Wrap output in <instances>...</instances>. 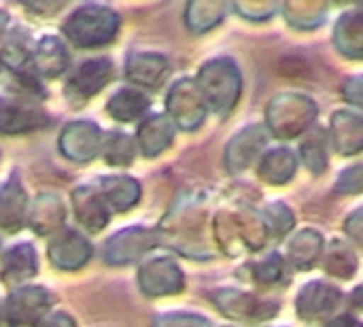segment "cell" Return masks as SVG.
I'll list each match as a JSON object with an SVG mask.
<instances>
[{
    "label": "cell",
    "mask_w": 363,
    "mask_h": 327,
    "mask_svg": "<svg viewBox=\"0 0 363 327\" xmlns=\"http://www.w3.org/2000/svg\"><path fill=\"white\" fill-rule=\"evenodd\" d=\"M49 255H51L53 266L64 268V270H74V268H81L89 260L91 247L81 234L68 230L55 236V240L49 245Z\"/></svg>",
    "instance_id": "obj_7"
},
{
    "label": "cell",
    "mask_w": 363,
    "mask_h": 327,
    "mask_svg": "<svg viewBox=\"0 0 363 327\" xmlns=\"http://www.w3.org/2000/svg\"><path fill=\"white\" fill-rule=\"evenodd\" d=\"M6 21H9V15L0 11V36H2V32H4V28H6Z\"/></svg>",
    "instance_id": "obj_22"
},
{
    "label": "cell",
    "mask_w": 363,
    "mask_h": 327,
    "mask_svg": "<svg viewBox=\"0 0 363 327\" xmlns=\"http://www.w3.org/2000/svg\"><path fill=\"white\" fill-rule=\"evenodd\" d=\"M40 327H77V326H74V321H72L68 315H64V313H55V315H51L47 321H43Z\"/></svg>",
    "instance_id": "obj_18"
},
{
    "label": "cell",
    "mask_w": 363,
    "mask_h": 327,
    "mask_svg": "<svg viewBox=\"0 0 363 327\" xmlns=\"http://www.w3.org/2000/svg\"><path fill=\"white\" fill-rule=\"evenodd\" d=\"M66 66H68V53L60 38L45 36L43 40H38L36 51H34V70L38 74L53 79V77L62 74L66 70Z\"/></svg>",
    "instance_id": "obj_12"
},
{
    "label": "cell",
    "mask_w": 363,
    "mask_h": 327,
    "mask_svg": "<svg viewBox=\"0 0 363 327\" xmlns=\"http://www.w3.org/2000/svg\"><path fill=\"white\" fill-rule=\"evenodd\" d=\"M26 219V192L21 189L17 177L0 185V228L15 232Z\"/></svg>",
    "instance_id": "obj_11"
},
{
    "label": "cell",
    "mask_w": 363,
    "mask_h": 327,
    "mask_svg": "<svg viewBox=\"0 0 363 327\" xmlns=\"http://www.w3.org/2000/svg\"><path fill=\"white\" fill-rule=\"evenodd\" d=\"M223 66L225 68L217 70V66L213 62V64H206L204 70H202V81H204L202 87H204V92H206V96H208L215 111H225V109H230L234 104V98L230 94H225L223 85L225 83L230 85V77H234L238 72H236L232 62H225Z\"/></svg>",
    "instance_id": "obj_13"
},
{
    "label": "cell",
    "mask_w": 363,
    "mask_h": 327,
    "mask_svg": "<svg viewBox=\"0 0 363 327\" xmlns=\"http://www.w3.org/2000/svg\"><path fill=\"white\" fill-rule=\"evenodd\" d=\"M119 17L113 9L102 4H85L77 9L64 23L66 36L77 47H100L115 38Z\"/></svg>",
    "instance_id": "obj_1"
},
{
    "label": "cell",
    "mask_w": 363,
    "mask_h": 327,
    "mask_svg": "<svg viewBox=\"0 0 363 327\" xmlns=\"http://www.w3.org/2000/svg\"><path fill=\"white\" fill-rule=\"evenodd\" d=\"M113 77V64L106 57H96V60H87L83 62L74 74L68 81V94L72 96V100H85L94 94H98Z\"/></svg>",
    "instance_id": "obj_4"
},
{
    "label": "cell",
    "mask_w": 363,
    "mask_h": 327,
    "mask_svg": "<svg viewBox=\"0 0 363 327\" xmlns=\"http://www.w3.org/2000/svg\"><path fill=\"white\" fill-rule=\"evenodd\" d=\"M104 157L113 166H125V164H130L132 157H134V145H132V140L125 134H121V132L108 134L106 145H104Z\"/></svg>",
    "instance_id": "obj_15"
},
{
    "label": "cell",
    "mask_w": 363,
    "mask_h": 327,
    "mask_svg": "<svg viewBox=\"0 0 363 327\" xmlns=\"http://www.w3.org/2000/svg\"><path fill=\"white\" fill-rule=\"evenodd\" d=\"M359 215H362V211H355V213H353V217L349 219V221H351L349 232L353 234V238H355V240H362V234H359Z\"/></svg>",
    "instance_id": "obj_21"
},
{
    "label": "cell",
    "mask_w": 363,
    "mask_h": 327,
    "mask_svg": "<svg viewBox=\"0 0 363 327\" xmlns=\"http://www.w3.org/2000/svg\"><path fill=\"white\" fill-rule=\"evenodd\" d=\"M359 81H362V79H359V77H355V79H351V81L347 83V89L351 87V92H349V94H345V96H347L353 104H362V96H359Z\"/></svg>",
    "instance_id": "obj_19"
},
{
    "label": "cell",
    "mask_w": 363,
    "mask_h": 327,
    "mask_svg": "<svg viewBox=\"0 0 363 327\" xmlns=\"http://www.w3.org/2000/svg\"><path fill=\"white\" fill-rule=\"evenodd\" d=\"M98 185V198L111 211H128L140 198V187L130 177H104Z\"/></svg>",
    "instance_id": "obj_8"
},
{
    "label": "cell",
    "mask_w": 363,
    "mask_h": 327,
    "mask_svg": "<svg viewBox=\"0 0 363 327\" xmlns=\"http://www.w3.org/2000/svg\"><path fill=\"white\" fill-rule=\"evenodd\" d=\"M70 140H72V145L62 147L64 155H68L70 160H77V162H87V160L96 157V153L102 145V134L96 123L77 121L64 130L62 143H70Z\"/></svg>",
    "instance_id": "obj_6"
},
{
    "label": "cell",
    "mask_w": 363,
    "mask_h": 327,
    "mask_svg": "<svg viewBox=\"0 0 363 327\" xmlns=\"http://www.w3.org/2000/svg\"><path fill=\"white\" fill-rule=\"evenodd\" d=\"M47 119L43 111L23 104L15 98H0V132L2 134H21L45 126Z\"/></svg>",
    "instance_id": "obj_5"
},
{
    "label": "cell",
    "mask_w": 363,
    "mask_h": 327,
    "mask_svg": "<svg viewBox=\"0 0 363 327\" xmlns=\"http://www.w3.org/2000/svg\"><path fill=\"white\" fill-rule=\"evenodd\" d=\"M328 327H362V323H359L357 319L349 317V315H342V317H338L336 321H332Z\"/></svg>",
    "instance_id": "obj_20"
},
{
    "label": "cell",
    "mask_w": 363,
    "mask_h": 327,
    "mask_svg": "<svg viewBox=\"0 0 363 327\" xmlns=\"http://www.w3.org/2000/svg\"><path fill=\"white\" fill-rule=\"evenodd\" d=\"M155 243L157 240L151 230H143V228L123 230L106 243V249H104L106 262L108 264H130L136 257H140L143 253H147L149 249H153Z\"/></svg>",
    "instance_id": "obj_3"
},
{
    "label": "cell",
    "mask_w": 363,
    "mask_h": 327,
    "mask_svg": "<svg viewBox=\"0 0 363 327\" xmlns=\"http://www.w3.org/2000/svg\"><path fill=\"white\" fill-rule=\"evenodd\" d=\"M47 309L49 294L45 287H19L6 300L4 317L11 327H34Z\"/></svg>",
    "instance_id": "obj_2"
},
{
    "label": "cell",
    "mask_w": 363,
    "mask_h": 327,
    "mask_svg": "<svg viewBox=\"0 0 363 327\" xmlns=\"http://www.w3.org/2000/svg\"><path fill=\"white\" fill-rule=\"evenodd\" d=\"M157 327H208V321L191 315H168L157 321Z\"/></svg>",
    "instance_id": "obj_16"
},
{
    "label": "cell",
    "mask_w": 363,
    "mask_h": 327,
    "mask_svg": "<svg viewBox=\"0 0 363 327\" xmlns=\"http://www.w3.org/2000/svg\"><path fill=\"white\" fill-rule=\"evenodd\" d=\"M340 292L325 283H311L302 289L298 298V311L304 319H319L332 313L340 302Z\"/></svg>",
    "instance_id": "obj_9"
},
{
    "label": "cell",
    "mask_w": 363,
    "mask_h": 327,
    "mask_svg": "<svg viewBox=\"0 0 363 327\" xmlns=\"http://www.w3.org/2000/svg\"><path fill=\"white\" fill-rule=\"evenodd\" d=\"M336 187H338V192L357 194L362 189V166H353L347 172H342V177H340Z\"/></svg>",
    "instance_id": "obj_17"
},
{
    "label": "cell",
    "mask_w": 363,
    "mask_h": 327,
    "mask_svg": "<svg viewBox=\"0 0 363 327\" xmlns=\"http://www.w3.org/2000/svg\"><path fill=\"white\" fill-rule=\"evenodd\" d=\"M36 275V251L32 245L21 243L11 247L2 260V283L17 285Z\"/></svg>",
    "instance_id": "obj_10"
},
{
    "label": "cell",
    "mask_w": 363,
    "mask_h": 327,
    "mask_svg": "<svg viewBox=\"0 0 363 327\" xmlns=\"http://www.w3.org/2000/svg\"><path fill=\"white\" fill-rule=\"evenodd\" d=\"M149 98L138 89H119L106 104V111L117 121H134L149 109Z\"/></svg>",
    "instance_id": "obj_14"
}]
</instances>
